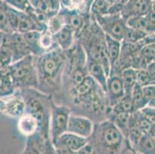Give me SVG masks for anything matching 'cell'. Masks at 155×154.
I'll list each match as a JSON object with an SVG mask.
<instances>
[{
  "label": "cell",
  "instance_id": "cell-11",
  "mask_svg": "<svg viewBox=\"0 0 155 154\" xmlns=\"http://www.w3.org/2000/svg\"><path fill=\"white\" fill-rule=\"evenodd\" d=\"M153 8L154 1L152 0H128L120 15L126 20L130 17L147 15Z\"/></svg>",
  "mask_w": 155,
  "mask_h": 154
},
{
  "label": "cell",
  "instance_id": "cell-39",
  "mask_svg": "<svg viewBox=\"0 0 155 154\" xmlns=\"http://www.w3.org/2000/svg\"><path fill=\"white\" fill-rule=\"evenodd\" d=\"M128 0H116L110 5L109 14H120Z\"/></svg>",
  "mask_w": 155,
  "mask_h": 154
},
{
  "label": "cell",
  "instance_id": "cell-33",
  "mask_svg": "<svg viewBox=\"0 0 155 154\" xmlns=\"http://www.w3.org/2000/svg\"><path fill=\"white\" fill-rule=\"evenodd\" d=\"M9 9V5L3 0H0V32L9 33L8 28Z\"/></svg>",
  "mask_w": 155,
  "mask_h": 154
},
{
  "label": "cell",
  "instance_id": "cell-19",
  "mask_svg": "<svg viewBox=\"0 0 155 154\" xmlns=\"http://www.w3.org/2000/svg\"><path fill=\"white\" fill-rule=\"evenodd\" d=\"M40 32H39V31H31V32L22 34L24 40L27 45L28 49L30 52V54L35 57L40 56L45 53L39 43Z\"/></svg>",
  "mask_w": 155,
  "mask_h": 154
},
{
  "label": "cell",
  "instance_id": "cell-20",
  "mask_svg": "<svg viewBox=\"0 0 155 154\" xmlns=\"http://www.w3.org/2000/svg\"><path fill=\"white\" fill-rule=\"evenodd\" d=\"M16 90L11 78L9 66L0 70V98L9 96Z\"/></svg>",
  "mask_w": 155,
  "mask_h": 154
},
{
  "label": "cell",
  "instance_id": "cell-12",
  "mask_svg": "<svg viewBox=\"0 0 155 154\" xmlns=\"http://www.w3.org/2000/svg\"><path fill=\"white\" fill-rule=\"evenodd\" d=\"M60 12L63 15L65 25L70 26L74 31L77 37L91 20V15H84L78 12L65 10L63 8L60 9Z\"/></svg>",
  "mask_w": 155,
  "mask_h": 154
},
{
  "label": "cell",
  "instance_id": "cell-42",
  "mask_svg": "<svg viewBox=\"0 0 155 154\" xmlns=\"http://www.w3.org/2000/svg\"><path fill=\"white\" fill-rule=\"evenodd\" d=\"M147 73L151 76L152 78L155 79V63L154 61L151 62V63H148V64L147 65V66L145 67L144 69Z\"/></svg>",
  "mask_w": 155,
  "mask_h": 154
},
{
  "label": "cell",
  "instance_id": "cell-47",
  "mask_svg": "<svg viewBox=\"0 0 155 154\" xmlns=\"http://www.w3.org/2000/svg\"><path fill=\"white\" fill-rule=\"evenodd\" d=\"M152 1H154V0H152Z\"/></svg>",
  "mask_w": 155,
  "mask_h": 154
},
{
  "label": "cell",
  "instance_id": "cell-25",
  "mask_svg": "<svg viewBox=\"0 0 155 154\" xmlns=\"http://www.w3.org/2000/svg\"><path fill=\"white\" fill-rule=\"evenodd\" d=\"M126 23L128 27L131 29L143 31L149 34H154V30L150 27L145 15L130 17L126 19Z\"/></svg>",
  "mask_w": 155,
  "mask_h": 154
},
{
  "label": "cell",
  "instance_id": "cell-9",
  "mask_svg": "<svg viewBox=\"0 0 155 154\" xmlns=\"http://www.w3.org/2000/svg\"><path fill=\"white\" fill-rule=\"evenodd\" d=\"M89 142V138H84L66 132L60 136L54 142L53 146L56 150L78 151L86 146Z\"/></svg>",
  "mask_w": 155,
  "mask_h": 154
},
{
  "label": "cell",
  "instance_id": "cell-13",
  "mask_svg": "<svg viewBox=\"0 0 155 154\" xmlns=\"http://www.w3.org/2000/svg\"><path fill=\"white\" fill-rule=\"evenodd\" d=\"M29 2L35 12L43 14L48 19L59 13L61 9L60 0H30Z\"/></svg>",
  "mask_w": 155,
  "mask_h": 154
},
{
  "label": "cell",
  "instance_id": "cell-31",
  "mask_svg": "<svg viewBox=\"0 0 155 154\" xmlns=\"http://www.w3.org/2000/svg\"><path fill=\"white\" fill-rule=\"evenodd\" d=\"M65 25L64 19H63V15L59 13L53 15L51 18L48 19L47 23H46V29L51 34L54 35L56 32H59L62 28Z\"/></svg>",
  "mask_w": 155,
  "mask_h": 154
},
{
  "label": "cell",
  "instance_id": "cell-1",
  "mask_svg": "<svg viewBox=\"0 0 155 154\" xmlns=\"http://www.w3.org/2000/svg\"><path fill=\"white\" fill-rule=\"evenodd\" d=\"M35 59L39 81L37 90H42L43 93L45 90H54L61 83L68 59L67 52L56 47Z\"/></svg>",
  "mask_w": 155,
  "mask_h": 154
},
{
  "label": "cell",
  "instance_id": "cell-46",
  "mask_svg": "<svg viewBox=\"0 0 155 154\" xmlns=\"http://www.w3.org/2000/svg\"><path fill=\"white\" fill-rule=\"evenodd\" d=\"M134 154H140V153H138V152H135V151H134Z\"/></svg>",
  "mask_w": 155,
  "mask_h": 154
},
{
  "label": "cell",
  "instance_id": "cell-48",
  "mask_svg": "<svg viewBox=\"0 0 155 154\" xmlns=\"http://www.w3.org/2000/svg\"><path fill=\"white\" fill-rule=\"evenodd\" d=\"M29 1H30V0H29Z\"/></svg>",
  "mask_w": 155,
  "mask_h": 154
},
{
  "label": "cell",
  "instance_id": "cell-23",
  "mask_svg": "<svg viewBox=\"0 0 155 154\" xmlns=\"http://www.w3.org/2000/svg\"><path fill=\"white\" fill-rule=\"evenodd\" d=\"M120 76L122 83H123L125 95L130 96V93H131L134 87L137 84L136 71L132 68H128L121 72Z\"/></svg>",
  "mask_w": 155,
  "mask_h": 154
},
{
  "label": "cell",
  "instance_id": "cell-34",
  "mask_svg": "<svg viewBox=\"0 0 155 154\" xmlns=\"http://www.w3.org/2000/svg\"><path fill=\"white\" fill-rule=\"evenodd\" d=\"M138 54L147 63L154 61L155 42H151L147 43L140 49Z\"/></svg>",
  "mask_w": 155,
  "mask_h": 154
},
{
  "label": "cell",
  "instance_id": "cell-32",
  "mask_svg": "<svg viewBox=\"0 0 155 154\" xmlns=\"http://www.w3.org/2000/svg\"><path fill=\"white\" fill-rule=\"evenodd\" d=\"M39 43H40V46L44 52H47V51H50L54 48L57 47L55 44L53 35L50 33L47 29H45L40 32Z\"/></svg>",
  "mask_w": 155,
  "mask_h": 154
},
{
  "label": "cell",
  "instance_id": "cell-37",
  "mask_svg": "<svg viewBox=\"0 0 155 154\" xmlns=\"http://www.w3.org/2000/svg\"><path fill=\"white\" fill-rule=\"evenodd\" d=\"M22 154H41L38 146L36 134L27 137L26 146Z\"/></svg>",
  "mask_w": 155,
  "mask_h": 154
},
{
  "label": "cell",
  "instance_id": "cell-35",
  "mask_svg": "<svg viewBox=\"0 0 155 154\" xmlns=\"http://www.w3.org/2000/svg\"><path fill=\"white\" fill-rule=\"evenodd\" d=\"M136 71V83L140 87H144L149 85H154L155 79L147 73L145 70H135Z\"/></svg>",
  "mask_w": 155,
  "mask_h": 154
},
{
  "label": "cell",
  "instance_id": "cell-27",
  "mask_svg": "<svg viewBox=\"0 0 155 154\" xmlns=\"http://www.w3.org/2000/svg\"><path fill=\"white\" fill-rule=\"evenodd\" d=\"M136 122L142 133L154 136V123L145 118L139 111L134 113Z\"/></svg>",
  "mask_w": 155,
  "mask_h": 154
},
{
  "label": "cell",
  "instance_id": "cell-10",
  "mask_svg": "<svg viewBox=\"0 0 155 154\" xmlns=\"http://www.w3.org/2000/svg\"><path fill=\"white\" fill-rule=\"evenodd\" d=\"M105 96L108 107H112L125 96L120 75H110L107 81Z\"/></svg>",
  "mask_w": 155,
  "mask_h": 154
},
{
  "label": "cell",
  "instance_id": "cell-26",
  "mask_svg": "<svg viewBox=\"0 0 155 154\" xmlns=\"http://www.w3.org/2000/svg\"><path fill=\"white\" fill-rule=\"evenodd\" d=\"M131 113H119L111 116L109 120H110L115 126L120 130V132L127 139L129 130V123Z\"/></svg>",
  "mask_w": 155,
  "mask_h": 154
},
{
  "label": "cell",
  "instance_id": "cell-15",
  "mask_svg": "<svg viewBox=\"0 0 155 154\" xmlns=\"http://www.w3.org/2000/svg\"><path fill=\"white\" fill-rule=\"evenodd\" d=\"M86 70H87V75L91 76L105 93L108 76L106 73L104 68L100 63L87 58Z\"/></svg>",
  "mask_w": 155,
  "mask_h": 154
},
{
  "label": "cell",
  "instance_id": "cell-8",
  "mask_svg": "<svg viewBox=\"0 0 155 154\" xmlns=\"http://www.w3.org/2000/svg\"><path fill=\"white\" fill-rule=\"evenodd\" d=\"M94 126V123L87 116L72 114L70 116L67 132L87 138L91 136Z\"/></svg>",
  "mask_w": 155,
  "mask_h": 154
},
{
  "label": "cell",
  "instance_id": "cell-29",
  "mask_svg": "<svg viewBox=\"0 0 155 154\" xmlns=\"http://www.w3.org/2000/svg\"><path fill=\"white\" fill-rule=\"evenodd\" d=\"M150 35H153V34H149L147 32H143V31L137 30V29L128 27L125 32L122 42H127V43H135V42L143 40Z\"/></svg>",
  "mask_w": 155,
  "mask_h": 154
},
{
  "label": "cell",
  "instance_id": "cell-22",
  "mask_svg": "<svg viewBox=\"0 0 155 154\" xmlns=\"http://www.w3.org/2000/svg\"><path fill=\"white\" fill-rule=\"evenodd\" d=\"M106 50L110 68L119 58L121 51V42L105 35Z\"/></svg>",
  "mask_w": 155,
  "mask_h": 154
},
{
  "label": "cell",
  "instance_id": "cell-2",
  "mask_svg": "<svg viewBox=\"0 0 155 154\" xmlns=\"http://www.w3.org/2000/svg\"><path fill=\"white\" fill-rule=\"evenodd\" d=\"M88 143L93 154H123L130 147L124 136L109 119L94 123Z\"/></svg>",
  "mask_w": 155,
  "mask_h": 154
},
{
  "label": "cell",
  "instance_id": "cell-28",
  "mask_svg": "<svg viewBox=\"0 0 155 154\" xmlns=\"http://www.w3.org/2000/svg\"><path fill=\"white\" fill-rule=\"evenodd\" d=\"M110 5L107 0H93L91 5V15L95 18L108 15Z\"/></svg>",
  "mask_w": 155,
  "mask_h": 154
},
{
  "label": "cell",
  "instance_id": "cell-7",
  "mask_svg": "<svg viewBox=\"0 0 155 154\" xmlns=\"http://www.w3.org/2000/svg\"><path fill=\"white\" fill-rule=\"evenodd\" d=\"M26 112V102L20 90L0 98V113L12 118H19Z\"/></svg>",
  "mask_w": 155,
  "mask_h": 154
},
{
  "label": "cell",
  "instance_id": "cell-44",
  "mask_svg": "<svg viewBox=\"0 0 155 154\" xmlns=\"http://www.w3.org/2000/svg\"><path fill=\"white\" fill-rule=\"evenodd\" d=\"M123 154H134V149H132L130 147Z\"/></svg>",
  "mask_w": 155,
  "mask_h": 154
},
{
  "label": "cell",
  "instance_id": "cell-45",
  "mask_svg": "<svg viewBox=\"0 0 155 154\" xmlns=\"http://www.w3.org/2000/svg\"><path fill=\"white\" fill-rule=\"evenodd\" d=\"M107 1L108 2H110V4H112L113 2H115V1H116V0H107Z\"/></svg>",
  "mask_w": 155,
  "mask_h": 154
},
{
  "label": "cell",
  "instance_id": "cell-41",
  "mask_svg": "<svg viewBox=\"0 0 155 154\" xmlns=\"http://www.w3.org/2000/svg\"><path fill=\"white\" fill-rule=\"evenodd\" d=\"M147 21L148 22L150 27L155 30V19H154V8H153L148 13L145 15Z\"/></svg>",
  "mask_w": 155,
  "mask_h": 154
},
{
  "label": "cell",
  "instance_id": "cell-38",
  "mask_svg": "<svg viewBox=\"0 0 155 154\" xmlns=\"http://www.w3.org/2000/svg\"><path fill=\"white\" fill-rule=\"evenodd\" d=\"M141 89L142 95H143L146 106H149L154 108V85H149L147 87H141Z\"/></svg>",
  "mask_w": 155,
  "mask_h": 154
},
{
  "label": "cell",
  "instance_id": "cell-4",
  "mask_svg": "<svg viewBox=\"0 0 155 154\" xmlns=\"http://www.w3.org/2000/svg\"><path fill=\"white\" fill-rule=\"evenodd\" d=\"M9 70L16 90L38 88L39 81L35 56L29 55L14 62L9 66Z\"/></svg>",
  "mask_w": 155,
  "mask_h": 154
},
{
  "label": "cell",
  "instance_id": "cell-36",
  "mask_svg": "<svg viewBox=\"0 0 155 154\" xmlns=\"http://www.w3.org/2000/svg\"><path fill=\"white\" fill-rule=\"evenodd\" d=\"M3 1L11 8L19 12H26L32 8L29 0H3Z\"/></svg>",
  "mask_w": 155,
  "mask_h": 154
},
{
  "label": "cell",
  "instance_id": "cell-43",
  "mask_svg": "<svg viewBox=\"0 0 155 154\" xmlns=\"http://www.w3.org/2000/svg\"><path fill=\"white\" fill-rule=\"evenodd\" d=\"M56 154H77V151L56 150Z\"/></svg>",
  "mask_w": 155,
  "mask_h": 154
},
{
  "label": "cell",
  "instance_id": "cell-16",
  "mask_svg": "<svg viewBox=\"0 0 155 154\" xmlns=\"http://www.w3.org/2000/svg\"><path fill=\"white\" fill-rule=\"evenodd\" d=\"M17 129L21 135L26 138L32 136L39 131L37 120L31 114L25 113L18 118Z\"/></svg>",
  "mask_w": 155,
  "mask_h": 154
},
{
  "label": "cell",
  "instance_id": "cell-17",
  "mask_svg": "<svg viewBox=\"0 0 155 154\" xmlns=\"http://www.w3.org/2000/svg\"><path fill=\"white\" fill-rule=\"evenodd\" d=\"M11 36V49L12 53V60L14 62L19 60L30 54L23 36L19 32H13Z\"/></svg>",
  "mask_w": 155,
  "mask_h": 154
},
{
  "label": "cell",
  "instance_id": "cell-24",
  "mask_svg": "<svg viewBox=\"0 0 155 154\" xmlns=\"http://www.w3.org/2000/svg\"><path fill=\"white\" fill-rule=\"evenodd\" d=\"M133 149L140 154H154V136L143 134Z\"/></svg>",
  "mask_w": 155,
  "mask_h": 154
},
{
  "label": "cell",
  "instance_id": "cell-3",
  "mask_svg": "<svg viewBox=\"0 0 155 154\" xmlns=\"http://www.w3.org/2000/svg\"><path fill=\"white\" fill-rule=\"evenodd\" d=\"M77 38H80V45L87 59L100 63L109 76L110 66L106 50L105 34L91 15V20Z\"/></svg>",
  "mask_w": 155,
  "mask_h": 154
},
{
  "label": "cell",
  "instance_id": "cell-40",
  "mask_svg": "<svg viewBox=\"0 0 155 154\" xmlns=\"http://www.w3.org/2000/svg\"><path fill=\"white\" fill-rule=\"evenodd\" d=\"M139 112L146 119H147L150 122L155 123V110L153 107H150L149 106H145L143 108L139 110Z\"/></svg>",
  "mask_w": 155,
  "mask_h": 154
},
{
  "label": "cell",
  "instance_id": "cell-30",
  "mask_svg": "<svg viewBox=\"0 0 155 154\" xmlns=\"http://www.w3.org/2000/svg\"><path fill=\"white\" fill-rule=\"evenodd\" d=\"M130 97H131L132 103H133L134 113L139 111L146 106L143 95H142V89L137 84L135 85V87H134L133 90L130 93Z\"/></svg>",
  "mask_w": 155,
  "mask_h": 154
},
{
  "label": "cell",
  "instance_id": "cell-6",
  "mask_svg": "<svg viewBox=\"0 0 155 154\" xmlns=\"http://www.w3.org/2000/svg\"><path fill=\"white\" fill-rule=\"evenodd\" d=\"M93 18L106 36L122 42L128 26L120 14H108Z\"/></svg>",
  "mask_w": 155,
  "mask_h": 154
},
{
  "label": "cell",
  "instance_id": "cell-18",
  "mask_svg": "<svg viewBox=\"0 0 155 154\" xmlns=\"http://www.w3.org/2000/svg\"><path fill=\"white\" fill-rule=\"evenodd\" d=\"M93 0H60L61 8L73 11L84 15H91V5Z\"/></svg>",
  "mask_w": 155,
  "mask_h": 154
},
{
  "label": "cell",
  "instance_id": "cell-14",
  "mask_svg": "<svg viewBox=\"0 0 155 154\" xmlns=\"http://www.w3.org/2000/svg\"><path fill=\"white\" fill-rule=\"evenodd\" d=\"M55 44L64 52H69L73 48L77 39L75 32L70 26L65 25L59 32L53 35Z\"/></svg>",
  "mask_w": 155,
  "mask_h": 154
},
{
  "label": "cell",
  "instance_id": "cell-21",
  "mask_svg": "<svg viewBox=\"0 0 155 154\" xmlns=\"http://www.w3.org/2000/svg\"><path fill=\"white\" fill-rule=\"evenodd\" d=\"M134 113L133 103L130 96L125 95L112 107H108L107 116L110 119L113 116L119 113Z\"/></svg>",
  "mask_w": 155,
  "mask_h": 154
},
{
  "label": "cell",
  "instance_id": "cell-5",
  "mask_svg": "<svg viewBox=\"0 0 155 154\" xmlns=\"http://www.w3.org/2000/svg\"><path fill=\"white\" fill-rule=\"evenodd\" d=\"M71 113V110L67 106L57 105L51 102L49 136L52 143L67 132V124Z\"/></svg>",
  "mask_w": 155,
  "mask_h": 154
}]
</instances>
